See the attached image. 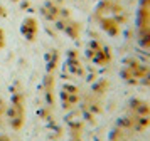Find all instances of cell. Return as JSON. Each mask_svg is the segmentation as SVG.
I'll use <instances>...</instances> for the list:
<instances>
[{"label": "cell", "instance_id": "cell-1", "mask_svg": "<svg viewBox=\"0 0 150 141\" xmlns=\"http://www.w3.org/2000/svg\"><path fill=\"white\" fill-rule=\"evenodd\" d=\"M5 121L14 131L22 129L25 123V96L22 91H17V89L12 91V99L7 104Z\"/></svg>", "mask_w": 150, "mask_h": 141}, {"label": "cell", "instance_id": "cell-2", "mask_svg": "<svg viewBox=\"0 0 150 141\" xmlns=\"http://www.w3.org/2000/svg\"><path fill=\"white\" fill-rule=\"evenodd\" d=\"M21 34L22 37L29 42H35L39 35V22L35 17H25L21 24Z\"/></svg>", "mask_w": 150, "mask_h": 141}, {"label": "cell", "instance_id": "cell-3", "mask_svg": "<svg viewBox=\"0 0 150 141\" xmlns=\"http://www.w3.org/2000/svg\"><path fill=\"white\" fill-rule=\"evenodd\" d=\"M5 114H7V102H5L4 98H0V124H4Z\"/></svg>", "mask_w": 150, "mask_h": 141}, {"label": "cell", "instance_id": "cell-4", "mask_svg": "<svg viewBox=\"0 0 150 141\" xmlns=\"http://www.w3.org/2000/svg\"><path fill=\"white\" fill-rule=\"evenodd\" d=\"M5 42H7V37H5V30L0 27V51L5 47Z\"/></svg>", "mask_w": 150, "mask_h": 141}, {"label": "cell", "instance_id": "cell-5", "mask_svg": "<svg viewBox=\"0 0 150 141\" xmlns=\"http://www.w3.org/2000/svg\"><path fill=\"white\" fill-rule=\"evenodd\" d=\"M0 17H7V8L0 4Z\"/></svg>", "mask_w": 150, "mask_h": 141}, {"label": "cell", "instance_id": "cell-6", "mask_svg": "<svg viewBox=\"0 0 150 141\" xmlns=\"http://www.w3.org/2000/svg\"><path fill=\"white\" fill-rule=\"evenodd\" d=\"M0 141H12V140L8 138L7 134H0Z\"/></svg>", "mask_w": 150, "mask_h": 141}, {"label": "cell", "instance_id": "cell-7", "mask_svg": "<svg viewBox=\"0 0 150 141\" xmlns=\"http://www.w3.org/2000/svg\"><path fill=\"white\" fill-rule=\"evenodd\" d=\"M10 2H21V0H10Z\"/></svg>", "mask_w": 150, "mask_h": 141}]
</instances>
